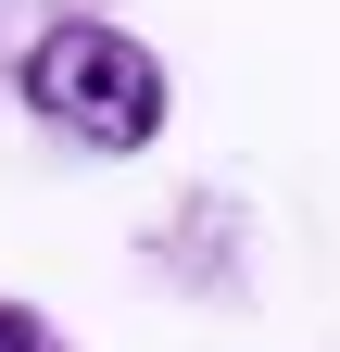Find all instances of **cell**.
I'll return each instance as SVG.
<instances>
[{
	"instance_id": "cell-2",
	"label": "cell",
	"mask_w": 340,
	"mask_h": 352,
	"mask_svg": "<svg viewBox=\"0 0 340 352\" xmlns=\"http://www.w3.org/2000/svg\"><path fill=\"white\" fill-rule=\"evenodd\" d=\"M0 352H38V315H25V302H0Z\"/></svg>"
},
{
	"instance_id": "cell-1",
	"label": "cell",
	"mask_w": 340,
	"mask_h": 352,
	"mask_svg": "<svg viewBox=\"0 0 340 352\" xmlns=\"http://www.w3.org/2000/svg\"><path fill=\"white\" fill-rule=\"evenodd\" d=\"M25 101L51 113L63 139H89V151L164 139V63H151L126 25H101V13H76V25H51V38L25 51Z\"/></svg>"
}]
</instances>
